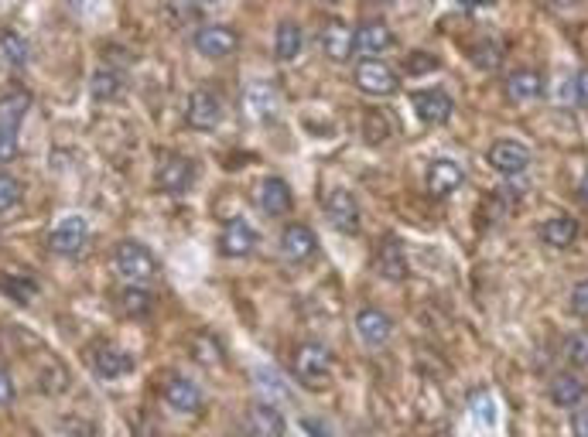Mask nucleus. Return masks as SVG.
<instances>
[{"label": "nucleus", "mask_w": 588, "mask_h": 437, "mask_svg": "<svg viewBox=\"0 0 588 437\" xmlns=\"http://www.w3.org/2000/svg\"><path fill=\"white\" fill-rule=\"evenodd\" d=\"M113 263H117V270H120L130 284H138V287H147L157 277L155 253L147 250V246H140L138 239H123V243H117Z\"/></svg>", "instance_id": "1"}, {"label": "nucleus", "mask_w": 588, "mask_h": 437, "mask_svg": "<svg viewBox=\"0 0 588 437\" xmlns=\"http://www.w3.org/2000/svg\"><path fill=\"white\" fill-rule=\"evenodd\" d=\"M332 376V355L318 342H305L294 349V379L305 383L308 389L325 387Z\"/></svg>", "instance_id": "2"}, {"label": "nucleus", "mask_w": 588, "mask_h": 437, "mask_svg": "<svg viewBox=\"0 0 588 437\" xmlns=\"http://www.w3.org/2000/svg\"><path fill=\"white\" fill-rule=\"evenodd\" d=\"M325 216H329L332 229H339V233L346 236H356L360 226H363L360 202L352 199V192H346V188H332L329 195H325Z\"/></svg>", "instance_id": "3"}, {"label": "nucleus", "mask_w": 588, "mask_h": 437, "mask_svg": "<svg viewBox=\"0 0 588 437\" xmlns=\"http://www.w3.org/2000/svg\"><path fill=\"white\" fill-rule=\"evenodd\" d=\"M356 85L363 89L366 96H394L397 93V72L387 66L383 58H363L356 66Z\"/></svg>", "instance_id": "4"}, {"label": "nucleus", "mask_w": 588, "mask_h": 437, "mask_svg": "<svg viewBox=\"0 0 588 437\" xmlns=\"http://www.w3.org/2000/svg\"><path fill=\"white\" fill-rule=\"evenodd\" d=\"M223 120V103L212 89H195L185 106V123L192 130H216Z\"/></svg>", "instance_id": "5"}, {"label": "nucleus", "mask_w": 588, "mask_h": 437, "mask_svg": "<svg viewBox=\"0 0 588 437\" xmlns=\"http://www.w3.org/2000/svg\"><path fill=\"white\" fill-rule=\"evenodd\" d=\"M86 243H89V226L83 216H66L55 226V233L49 236V246L58 256H79V253L86 250Z\"/></svg>", "instance_id": "6"}, {"label": "nucleus", "mask_w": 588, "mask_h": 437, "mask_svg": "<svg viewBox=\"0 0 588 437\" xmlns=\"http://www.w3.org/2000/svg\"><path fill=\"white\" fill-rule=\"evenodd\" d=\"M195 49L206 58H229L233 51L240 49V34L233 28H226V24H206V28L195 31Z\"/></svg>", "instance_id": "7"}, {"label": "nucleus", "mask_w": 588, "mask_h": 437, "mask_svg": "<svg viewBox=\"0 0 588 437\" xmlns=\"http://www.w3.org/2000/svg\"><path fill=\"white\" fill-rule=\"evenodd\" d=\"M86 359L100 379H117V376L134 370V359L123 352V349H117V345H110V342H96L86 352Z\"/></svg>", "instance_id": "8"}, {"label": "nucleus", "mask_w": 588, "mask_h": 437, "mask_svg": "<svg viewBox=\"0 0 588 437\" xmlns=\"http://www.w3.org/2000/svg\"><path fill=\"white\" fill-rule=\"evenodd\" d=\"M390 45H394V31H390L383 21H363V24L352 31V55L377 58V55H383Z\"/></svg>", "instance_id": "9"}, {"label": "nucleus", "mask_w": 588, "mask_h": 437, "mask_svg": "<svg viewBox=\"0 0 588 437\" xmlns=\"http://www.w3.org/2000/svg\"><path fill=\"white\" fill-rule=\"evenodd\" d=\"M414 103L417 117L424 120V123H432V127H441V123H449L451 113H455V103H451L449 93H441V89H421L411 96Z\"/></svg>", "instance_id": "10"}, {"label": "nucleus", "mask_w": 588, "mask_h": 437, "mask_svg": "<svg viewBox=\"0 0 588 437\" xmlns=\"http://www.w3.org/2000/svg\"><path fill=\"white\" fill-rule=\"evenodd\" d=\"M195 185V165L189 157H165V165L157 168V188L168 195H185Z\"/></svg>", "instance_id": "11"}, {"label": "nucleus", "mask_w": 588, "mask_h": 437, "mask_svg": "<svg viewBox=\"0 0 588 437\" xmlns=\"http://www.w3.org/2000/svg\"><path fill=\"white\" fill-rule=\"evenodd\" d=\"M489 165L500 171V174H523L530 168V151L520 144V140H496L489 147Z\"/></svg>", "instance_id": "12"}, {"label": "nucleus", "mask_w": 588, "mask_h": 437, "mask_svg": "<svg viewBox=\"0 0 588 437\" xmlns=\"http://www.w3.org/2000/svg\"><path fill=\"white\" fill-rule=\"evenodd\" d=\"M257 246V233L250 229V222L243 218H229L219 233V253L229 256V260H240V256H250Z\"/></svg>", "instance_id": "13"}, {"label": "nucleus", "mask_w": 588, "mask_h": 437, "mask_svg": "<svg viewBox=\"0 0 588 437\" xmlns=\"http://www.w3.org/2000/svg\"><path fill=\"white\" fill-rule=\"evenodd\" d=\"M356 332H360L366 349H383L394 335V321L387 318L380 308H363L356 315Z\"/></svg>", "instance_id": "14"}, {"label": "nucleus", "mask_w": 588, "mask_h": 437, "mask_svg": "<svg viewBox=\"0 0 588 437\" xmlns=\"http://www.w3.org/2000/svg\"><path fill=\"white\" fill-rule=\"evenodd\" d=\"M315 250H318V239L315 233L305 226V222H291V226H284V233H281V253L294 260V263H305V260H312Z\"/></svg>", "instance_id": "15"}, {"label": "nucleus", "mask_w": 588, "mask_h": 437, "mask_svg": "<svg viewBox=\"0 0 588 437\" xmlns=\"http://www.w3.org/2000/svg\"><path fill=\"white\" fill-rule=\"evenodd\" d=\"M462 182H466L462 165H455V161H449V157L432 161V168H428V192H432L434 199H449L451 192H459Z\"/></svg>", "instance_id": "16"}, {"label": "nucleus", "mask_w": 588, "mask_h": 437, "mask_svg": "<svg viewBox=\"0 0 588 437\" xmlns=\"http://www.w3.org/2000/svg\"><path fill=\"white\" fill-rule=\"evenodd\" d=\"M165 400H168V406L178 410V414H199V410H202V393H199V387H195L192 379H185V376H172V379L165 383Z\"/></svg>", "instance_id": "17"}, {"label": "nucleus", "mask_w": 588, "mask_h": 437, "mask_svg": "<svg viewBox=\"0 0 588 437\" xmlns=\"http://www.w3.org/2000/svg\"><path fill=\"white\" fill-rule=\"evenodd\" d=\"M377 273L387 281H404L407 277V256H404V243L397 236H387L383 246L377 250Z\"/></svg>", "instance_id": "18"}, {"label": "nucleus", "mask_w": 588, "mask_h": 437, "mask_svg": "<svg viewBox=\"0 0 588 437\" xmlns=\"http://www.w3.org/2000/svg\"><path fill=\"white\" fill-rule=\"evenodd\" d=\"M318 45L329 55L332 62H346L352 55V31H349L343 21H329L322 31H318Z\"/></svg>", "instance_id": "19"}, {"label": "nucleus", "mask_w": 588, "mask_h": 437, "mask_svg": "<svg viewBox=\"0 0 588 437\" xmlns=\"http://www.w3.org/2000/svg\"><path fill=\"white\" fill-rule=\"evenodd\" d=\"M544 93V76L534 72V68H520L506 79V96L517 103H530Z\"/></svg>", "instance_id": "20"}, {"label": "nucleus", "mask_w": 588, "mask_h": 437, "mask_svg": "<svg viewBox=\"0 0 588 437\" xmlns=\"http://www.w3.org/2000/svg\"><path fill=\"white\" fill-rule=\"evenodd\" d=\"M260 209L267 216H284L291 209V185L284 178H267L260 185Z\"/></svg>", "instance_id": "21"}, {"label": "nucleus", "mask_w": 588, "mask_h": 437, "mask_svg": "<svg viewBox=\"0 0 588 437\" xmlns=\"http://www.w3.org/2000/svg\"><path fill=\"white\" fill-rule=\"evenodd\" d=\"M585 397H588L585 379H578V376H571V372H561V376H554V383H551V400H554L557 406L571 410V406L582 404Z\"/></svg>", "instance_id": "22"}, {"label": "nucleus", "mask_w": 588, "mask_h": 437, "mask_svg": "<svg viewBox=\"0 0 588 437\" xmlns=\"http://www.w3.org/2000/svg\"><path fill=\"white\" fill-rule=\"evenodd\" d=\"M540 239L554 246V250H568L571 243L578 239V222L571 216H554L540 226Z\"/></svg>", "instance_id": "23"}, {"label": "nucleus", "mask_w": 588, "mask_h": 437, "mask_svg": "<svg viewBox=\"0 0 588 437\" xmlns=\"http://www.w3.org/2000/svg\"><path fill=\"white\" fill-rule=\"evenodd\" d=\"M250 431L257 437H284V417L274 404L250 406Z\"/></svg>", "instance_id": "24"}, {"label": "nucleus", "mask_w": 588, "mask_h": 437, "mask_svg": "<svg viewBox=\"0 0 588 437\" xmlns=\"http://www.w3.org/2000/svg\"><path fill=\"white\" fill-rule=\"evenodd\" d=\"M120 308L123 315H130V318H147L151 311H155V294L147 290V287H123L120 290Z\"/></svg>", "instance_id": "25"}, {"label": "nucleus", "mask_w": 588, "mask_h": 437, "mask_svg": "<svg viewBox=\"0 0 588 437\" xmlns=\"http://www.w3.org/2000/svg\"><path fill=\"white\" fill-rule=\"evenodd\" d=\"M28 106H31V96L28 93H11L0 100V130H18L24 117H28Z\"/></svg>", "instance_id": "26"}, {"label": "nucleus", "mask_w": 588, "mask_h": 437, "mask_svg": "<svg viewBox=\"0 0 588 437\" xmlns=\"http://www.w3.org/2000/svg\"><path fill=\"white\" fill-rule=\"evenodd\" d=\"M301 41H305V34H301V28L294 24V21H284L281 28H277V38H274V51L281 62H291L294 55L301 51Z\"/></svg>", "instance_id": "27"}, {"label": "nucleus", "mask_w": 588, "mask_h": 437, "mask_svg": "<svg viewBox=\"0 0 588 437\" xmlns=\"http://www.w3.org/2000/svg\"><path fill=\"white\" fill-rule=\"evenodd\" d=\"M0 290L4 294H11V301L18 304H28L31 298L38 294V284L31 277H21V273H7V277H0Z\"/></svg>", "instance_id": "28"}, {"label": "nucleus", "mask_w": 588, "mask_h": 437, "mask_svg": "<svg viewBox=\"0 0 588 437\" xmlns=\"http://www.w3.org/2000/svg\"><path fill=\"white\" fill-rule=\"evenodd\" d=\"M192 355H195L202 366H219V362H223V345L209 335V332H199V335L192 338Z\"/></svg>", "instance_id": "29"}, {"label": "nucleus", "mask_w": 588, "mask_h": 437, "mask_svg": "<svg viewBox=\"0 0 588 437\" xmlns=\"http://www.w3.org/2000/svg\"><path fill=\"white\" fill-rule=\"evenodd\" d=\"M0 51H4V58H7V62H11L14 68L28 66V41H24L18 31H4V34H0Z\"/></svg>", "instance_id": "30"}, {"label": "nucleus", "mask_w": 588, "mask_h": 437, "mask_svg": "<svg viewBox=\"0 0 588 437\" xmlns=\"http://www.w3.org/2000/svg\"><path fill=\"white\" fill-rule=\"evenodd\" d=\"M120 89H123V76L120 72H113V68H100V72L93 76V96H96V100H113Z\"/></svg>", "instance_id": "31"}, {"label": "nucleus", "mask_w": 588, "mask_h": 437, "mask_svg": "<svg viewBox=\"0 0 588 437\" xmlns=\"http://www.w3.org/2000/svg\"><path fill=\"white\" fill-rule=\"evenodd\" d=\"M565 359H568L571 366L585 370L588 366V332H575V335L565 342Z\"/></svg>", "instance_id": "32"}, {"label": "nucleus", "mask_w": 588, "mask_h": 437, "mask_svg": "<svg viewBox=\"0 0 588 437\" xmlns=\"http://www.w3.org/2000/svg\"><path fill=\"white\" fill-rule=\"evenodd\" d=\"M476 66L486 68V72H493V68H500L503 62V49L496 45V41H483V45H476Z\"/></svg>", "instance_id": "33"}, {"label": "nucleus", "mask_w": 588, "mask_h": 437, "mask_svg": "<svg viewBox=\"0 0 588 437\" xmlns=\"http://www.w3.org/2000/svg\"><path fill=\"white\" fill-rule=\"evenodd\" d=\"M21 202V185L18 178L11 174H0V212H11Z\"/></svg>", "instance_id": "34"}, {"label": "nucleus", "mask_w": 588, "mask_h": 437, "mask_svg": "<svg viewBox=\"0 0 588 437\" xmlns=\"http://www.w3.org/2000/svg\"><path fill=\"white\" fill-rule=\"evenodd\" d=\"M363 130H366V140H373V144L387 140V134H390V127H387V117H383V113H377V110H370V113H366Z\"/></svg>", "instance_id": "35"}, {"label": "nucleus", "mask_w": 588, "mask_h": 437, "mask_svg": "<svg viewBox=\"0 0 588 437\" xmlns=\"http://www.w3.org/2000/svg\"><path fill=\"white\" fill-rule=\"evenodd\" d=\"M438 68V58L428 55V51H414V55H407V62H404V72L407 76H424V72H432Z\"/></svg>", "instance_id": "36"}, {"label": "nucleus", "mask_w": 588, "mask_h": 437, "mask_svg": "<svg viewBox=\"0 0 588 437\" xmlns=\"http://www.w3.org/2000/svg\"><path fill=\"white\" fill-rule=\"evenodd\" d=\"M571 311L578 318H588V281L575 284V290H571Z\"/></svg>", "instance_id": "37"}, {"label": "nucleus", "mask_w": 588, "mask_h": 437, "mask_svg": "<svg viewBox=\"0 0 588 437\" xmlns=\"http://www.w3.org/2000/svg\"><path fill=\"white\" fill-rule=\"evenodd\" d=\"M18 154V130H0V161H11Z\"/></svg>", "instance_id": "38"}, {"label": "nucleus", "mask_w": 588, "mask_h": 437, "mask_svg": "<svg viewBox=\"0 0 588 437\" xmlns=\"http://www.w3.org/2000/svg\"><path fill=\"white\" fill-rule=\"evenodd\" d=\"M11 400H14V379L0 370V406H7Z\"/></svg>", "instance_id": "39"}, {"label": "nucleus", "mask_w": 588, "mask_h": 437, "mask_svg": "<svg viewBox=\"0 0 588 437\" xmlns=\"http://www.w3.org/2000/svg\"><path fill=\"white\" fill-rule=\"evenodd\" d=\"M571 434L575 437H588V410H578L571 417Z\"/></svg>", "instance_id": "40"}, {"label": "nucleus", "mask_w": 588, "mask_h": 437, "mask_svg": "<svg viewBox=\"0 0 588 437\" xmlns=\"http://www.w3.org/2000/svg\"><path fill=\"white\" fill-rule=\"evenodd\" d=\"M575 93H578V100L588 106V68H582V72H578V79H575Z\"/></svg>", "instance_id": "41"}, {"label": "nucleus", "mask_w": 588, "mask_h": 437, "mask_svg": "<svg viewBox=\"0 0 588 437\" xmlns=\"http://www.w3.org/2000/svg\"><path fill=\"white\" fill-rule=\"evenodd\" d=\"M301 427H305V431H312V434H318V437H329V427H322V424H315V421H305Z\"/></svg>", "instance_id": "42"}, {"label": "nucleus", "mask_w": 588, "mask_h": 437, "mask_svg": "<svg viewBox=\"0 0 588 437\" xmlns=\"http://www.w3.org/2000/svg\"><path fill=\"white\" fill-rule=\"evenodd\" d=\"M578 192H582V202L588 205V171H585V178H582V185H578Z\"/></svg>", "instance_id": "43"}, {"label": "nucleus", "mask_w": 588, "mask_h": 437, "mask_svg": "<svg viewBox=\"0 0 588 437\" xmlns=\"http://www.w3.org/2000/svg\"><path fill=\"white\" fill-rule=\"evenodd\" d=\"M466 7H479V4H486V0H462Z\"/></svg>", "instance_id": "44"}, {"label": "nucleus", "mask_w": 588, "mask_h": 437, "mask_svg": "<svg viewBox=\"0 0 588 437\" xmlns=\"http://www.w3.org/2000/svg\"><path fill=\"white\" fill-rule=\"evenodd\" d=\"M554 4H557V7H571V4H575V0H554Z\"/></svg>", "instance_id": "45"}]
</instances>
